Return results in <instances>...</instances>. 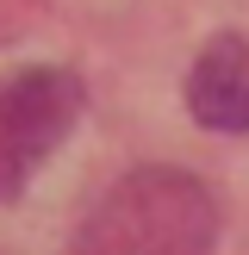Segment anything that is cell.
<instances>
[{"instance_id":"cell-3","label":"cell","mask_w":249,"mask_h":255,"mask_svg":"<svg viewBox=\"0 0 249 255\" xmlns=\"http://www.w3.org/2000/svg\"><path fill=\"white\" fill-rule=\"evenodd\" d=\"M187 112L218 137L249 131V37L224 31L193 56V69H187Z\"/></svg>"},{"instance_id":"cell-1","label":"cell","mask_w":249,"mask_h":255,"mask_svg":"<svg viewBox=\"0 0 249 255\" xmlns=\"http://www.w3.org/2000/svg\"><path fill=\"white\" fill-rule=\"evenodd\" d=\"M218 206L181 168H137L81 218L69 255H212Z\"/></svg>"},{"instance_id":"cell-2","label":"cell","mask_w":249,"mask_h":255,"mask_svg":"<svg viewBox=\"0 0 249 255\" xmlns=\"http://www.w3.org/2000/svg\"><path fill=\"white\" fill-rule=\"evenodd\" d=\"M81 106H87L81 75L56 69V62H37L0 81V206L25 193L44 156L75 131Z\"/></svg>"}]
</instances>
